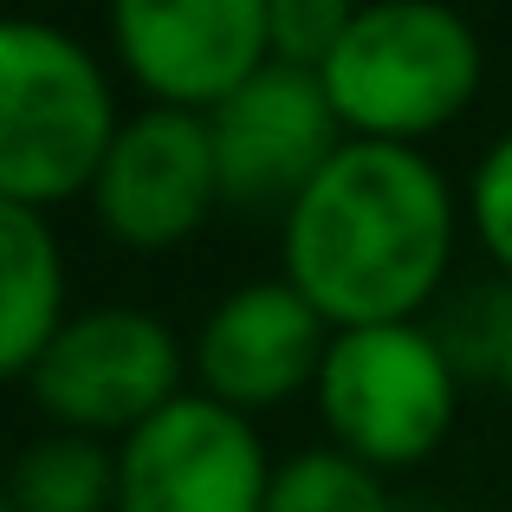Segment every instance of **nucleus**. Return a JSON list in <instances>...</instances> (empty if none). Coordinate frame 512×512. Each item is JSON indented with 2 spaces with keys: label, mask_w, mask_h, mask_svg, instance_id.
I'll return each instance as SVG.
<instances>
[{
  "label": "nucleus",
  "mask_w": 512,
  "mask_h": 512,
  "mask_svg": "<svg viewBox=\"0 0 512 512\" xmlns=\"http://www.w3.org/2000/svg\"><path fill=\"white\" fill-rule=\"evenodd\" d=\"M461 389L467 376L441 350L435 325L402 318V325L338 331L312 402L331 448H344L350 461L376 467L389 480L448 448L454 422H461Z\"/></svg>",
  "instance_id": "4"
},
{
  "label": "nucleus",
  "mask_w": 512,
  "mask_h": 512,
  "mask_svg": "<svg viewBox=\"0 0 512 512\" xmlns=\"http://www.w3.org/2000/svg\"><path fill=\"white\" fill-rule=\"evenodd\" d=\"M493 389L512 402V344H506V357H500V376H493Z\"/></svg>",
  "instance_id": "17"
},
{
  "label": "nucleus",
  "mask_w": 512,
  "mask_h": 512,
  "mask_svg": "<svg viewBox=\"0 0 512 512\" xmlns=\"http://www.w3.org/2000/svg\"><path fill=\"white\" fill-rule=\"evenodd\" d=\"M266 512H402V506L389 500V480L376 467L318 441V448H299L273 467Z\"/></svg>",
  "instance_id": "13"
},
{
  "label": "nucleus",
  "mask_w": 512,
  "mask_h": 512,
  "mask_svg": "<svg viewBox=\"0 0 512 512\" xmlns=\"http://www.w3.org/2000/svg\"><path fill=\"white\" fill-rule=\"evenodd\" d=\"M72 312L78 305L65 292V247L52 234V214L0 201V376L20 383Z\"/></svg>",
  "instance_id": "11"
},
{
  "label": "nucleus",
  "mask_w": 512,
  "mask_h": 512,
  "mask_svg": "<svg viewBox=\"0 0 512 512\" xmlns=\"http://www.w3.org/2000/svg\"><path fill=\"white\" fill-rule=\"evenodd\" d=\"M91 221L124 253H175L227 208L221 163L201 111L143 104L124 117L98 182L85 195Z\"/></svg>",
  "instance_id": "6"
},
{
  "label": "nucleus",
  "mask_w": 512,
  "mask_h": 512,
  "mask_svg": "<svg viewBox=\"0 0 512 512\" xmlns=\"http://www.w3.org/2000/svg\"><path fill=\"white\" fill-rule=\"evenodd\" d=\"M363 0H266V33H273V59L318 72L331 52L344 46V33L357 26Z\"/></svg>",
  "instance_id": "16"
},
{
  "label": "nucleus",
  "mask_w": 512,
  "mask_h": 512,
  "mask_svg": "<svg viewBox=\"0 0 512 512\" xmlns=\"http://www.w3.org/2000/svg\"><path fill=\"white\" fill-rule=\"evenodd\" d=\"M117 130L111 65L65 26L13 13L0 26V201L39 214L85 201Z\"/></svg>",
  "instance_id": "2"
},
{
  "label": "nucleus",
  "mask_w": 512,
  "mask_h": 512,
  "mask_svg": "<svg viewBox=\"0 0 512 512\" xmlns=\"http://www.w3.org/2000/svg\"><path fill=\"white\" fill-rule=\"evenodd\" d=\"M467 201L428 150L350 137L279 214V273L331 331L402 325L441 305Z\"/></svg>",
  "instance_id": "1"
},
{
  "label": "nucleus",
  "mask_w": 512,
  "mask_h": 512,
  "mask_svg": "<svg viewBox=\"0 0 512 512\" xmlns=\"http://www.w3.org/2000/svg\"><path fill=\"white\" fill-rule=\"evenodd\" d=\"M461 201H467V234H474L480 260L493 266V279L512 286V130H500L480 150Z\"/></svg>",
  "instance_id": "15"
},
{
  "label": "nucleus",
  "mask_w": 512,
  "mask_h": 512,
  "mask_svg": "<svg viewBox=\"0 0 512 512\" xmlns=\"http://www.w3.org/2000/svg\"><path fill=\"white\" fill-rule=\"evenodd\" d=\"M428 325H435L441 350L454 357V370H461L467 383H493L506 344H512V286L506 279H487V286L454 292V299L441 305V318H428Z\"/></svg>",
  "instance_id": "14"
},
{
  "label": "nucleus",
  "mask_w": 512,
  "mask_h": 512,
  "mask_svg": "<svg viewBox=\"0 0 512 512\" xmlns=\"http://www.w3.org/2000/svg\"><path fill=\"white\" fill-rule=\"evenodd\" d=\"M104 39L143 104L201 117L273 65L266 0H104Z\"/></svg>",
  "instance_id": "8"
},
{
  "label": "nucleus",
  "mask_w": 512,
  "mask_h": 512,
  "mask_svg": "<svg viewBox=\"0 0 512 512\" xmlns=\"http://www.w3.org/2000/svg\"><path fill=\"white\" fill-rule=\"evenodd\" d=\"M344 137L422 150L487 85V46L454 0H363L344 46L318 65Z\"/></svg>",
  "instance_id": "3"
},
{
  "label": "nucleus",
  "mask_w": 512,
  "mask_h": 512,
  "mask_svg": "<svg viewBox=\"0 0 512 512\" xmlns=\"http://www.w3.org/2000/svg\"><path fill=\"white\" fill-rule=\"evenodd\" d=\"M20 389L46 428L117 448L175 396H188V344L143 305H78Z\"/></svg>",
  "instance_id": "5"
},
{
  "label": "nucleus",
  "mask_w": 512,
  "mask_h": 512,
  "mask_svg": "<svg viewBox=\"0 0 512 512\" xmlns=\"http://www.w3.org/2000/svg\"><path fill=\"white\" fill-rule=\"evenodd\" d=\"M331 338L338 331L325 325V312L286 273L247 279L201 312L195 338H188V389L260 422L318 389Z\"/></svg>",
  "instance_id": "9"
},
{
  "label": "nucleus",
  "mask_w": 512,
  "mask_h": 512,
  "mask_svg": "<svg viewBox=\"0 0 512 512\" xmlns=\"http://www.w3.org/2000/svg\"><path fill=\"white\" fill-rule=\"evenodd\" d=\"M273 467L253 415L188 389L117 441V512H266Z\"/></svg>",
  "instance_id": "7"
},
{
  "label": "nucleus",
  "mask_w": 512,
  "mask_h": 512,
  "mask_svg": "<svg viewBox=\"0 0 512 512\" xmlns=\"http://www.w3.org/2000/svg\"><path fill=\"white\" fill-rule=\"evenodd\" d=\"M7 512H117V448L46 428L7 467Z\"/></svg>",
  "instance_id": "12"
},
{
  "label": "nucleus",
  "mask_w": 512,
  "mask_h": 512,
  "mask_svg": "<svg viewBox=\"0 0 512 512\" xmlns=\"http://www.w3.org/2000/svg\"><path fill=\"white\" fill-rule=\"evenodd\" d=\"M208 137L221 163V195L240 214H286L312 188V175L350 143L325 98V78L279 59L214 104Z\"/></svg>",
  "instance_id": "10"
}]
</instances>
